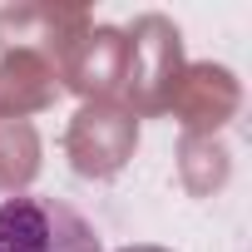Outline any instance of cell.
Listing matches in <instances>:
<instances>
[{
	"instance_id": "6da1fadb",
	"label": "cell",
	"mask_w": 252,
	"mask_h": 252,
	"mask_svg": "<svg viewBox=\"0 0 252 252\" xmlns=\"http://www.w3.org/2000/svg\"><path fill=\"white\" fill-rule=\"evenodd\" d=\"M129 40V64H124V94H129V109L134 119H154V114H168L173 104V89L183 79V35L168 15H139L134 30H124Z\"/></svg>"
},
{
	"instance_id": "7a4b0ae2",
	"label": "cell",
	"mask_w": 252,
	"mask_h": 252,
	"mask_svg": "<svg viewBox=\"0 0 252 252\" xmlns=\"http://www.w3.org/2000/svg\"><path fill=\"white\" fill-rule=\"evenodd\" d=\"M0 252H104L99 232L60 198L15 193L0 203Z\"/></svg>"
},
{
	"instance_id": "3957f363",
	"label": "cell",
	"mask_w": 252,
	"mask_h": 252,
	"mask_svg": "<svg viewBox=\"0 0 252 252\" xmlns=\"http://www.w3.org/2000/svg\"><path fill=\"white\" fill-rule=\"evenodd\" d=\"M139 149V119L114 104V99H89L74 109L69 129H64V154H69V168L79 178H114L129 168Z\"/></svg>"
},
{
	"instance_id": "277c9868",
	"label": "cell",
	"mask_w": 252,
	"mask_h": 252,
	"mask_svg": "<svg viewBox=\"0 0 252 252\" xmlns=\"http://www.w3.org/2000/svg\"><path fill=\"white\" fill-rule=\"evenodd\" d=\"M89 5L74 0H20V5H0V50H35L60 69V60L84 40L89 30Z\"/></svg>"
},
{
	"instance_id": "5b68a950",
	"label": "cell",
	"mask_w": 252,
	"mask_h": 252,
	"mask_svg": "<svg viewBox=\"0 0 252 252\" xmlns=\"http://www.w3.org/2000/svg\"><path fill=\"white\" fill-rule=\"evenodd\" d=\"M237 109H242V84L227 64H213V60L183 64V79H178L173 104H168V114L183 124V134H208L213 139Z\"/></svg>"
},
{
	"instance_id": "8992f818",
	"label": "cell",
	"mask_w": 252,
	"mask_h": 252,
	"mask_svg": "<svg viewBox=\"0 0 252 252\" xmlns=\"http://www.w3.org/2000/svg\"><path fill=\"white\" fill-rule=\"evenodd\" d=\"M124 64H129V40L119 25H89L84 40L60 60V79L64 89H74L84 104L89 99H114L124 89Z\"/></svg>"
},
{
	"instance_id": "52a82bcc",
	"label": "cell",
	"mask_w": 252,
	"mask_h": 252,
	"mask_svg": "<svg viewBox=\"0 0 252 252\" xmlns=\"http://www.w3.org/2000/svg\"><path fill=\"white\" fill-rule=\"evenodd\" d=\"M60 94V74L35 50H0V119H30L50 109Z\"/></svg>"
},
{
	"instance_id": "ba28073f",
	"label": "cell",
	"mask_w": 252,
	"mask_h": 252,
	"mask_svg": "<svg viewBox=\"0 0 252 252\" xmlns=\"http://www.w3.org/2000/svg\"><path fill=\"white\" fill-rule=\"evenodd\" d=\"M40 173V129L30 119H0V193H25Z\"/></svg>"
},
{
	"instance_id": "9c48e42d",
	"label": "cell",
	"mask_w": 252,
	"mask_h": 252,
	"mask_svg": "<svg viewBox=\"0 0 252 252\" xmlns=\"http://www.w3.org/2000/svg\"><path fill=\"white\" fill-rule=\"evenodd\" d=\"M178 173H183V188L193 198H208L213 188L227 183V149L208 134H183V149H178Z\"/></svg>"
},
{
	"instance_id": "30bf717a",
	"label": "cell",
	"mask_w": 252,
	"mask_h": 252,
	"mask_svg": "<svg viewBox=\"0 0 252 252\" xmlns=\"http://www.w3.org/2000/svg\"><path fill=\"white\" fill-rule=\"evenodd\" d=\"M119 252H173V247H158V242H129V247H119Z\"/></svg>"
}]
</instances>
